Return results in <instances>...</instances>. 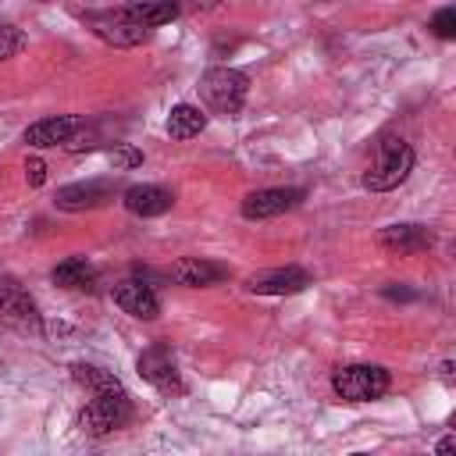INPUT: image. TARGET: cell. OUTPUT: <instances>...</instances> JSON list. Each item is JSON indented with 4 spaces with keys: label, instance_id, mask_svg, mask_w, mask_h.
<instances>
[{
    "label": "cell",
    "instance_id": "1",
    "mask_svg": "<svg viewBox=\"0 0 456 456\" xmlns=\"http://www.w3.org/2000/svg\"><path fill=\"white\" fill-rule=\"evenodd\" d=\"M246 93H249V78L239 68H207L200 75V96L214 114L235 118L246 103Z\"/></svg>",
    "mask_w": 456,
    "mask_h": 456
},
{
    "label": "cell",
    "instance_id": "2",
    "mask_svg": "<svg viewBox=\"0 0 456 456\" xmlns=\"http://www.w3.org/2000/svg\"><path fill=\"white\" fill-rule=\"evenodd\" d=\"M413 171V146L403 139H385L378 142V160L363 175V189L370 192H392L399 189Z\"/></svg>",
    "mask_w": 456,
    "mask_h": 456
},
{
    "label": "cell",
    "instance_id": "3",
    "mask_svg": "<svg viewBox=\"0 0 456 456\" xmlns=\"http://www.w3.org/2000/svg\"><path fill=\"white\" fill-rule=\"evenodd\" d=\"M0 324L11 328L14 335H39L43 331V314L28 289L14 274H0Z\"/></svg>",
    "mask_w": 456,
    "mask_h": 456
},
{
    "label": "cell",
    "instance_id": "4",
    "mask_svg": "<svg viewBox=\"0 0 456 456\" xmlns=\"http://www.w3.org/2000/svg\"><path fill=\"white\" fill-rule=\"evenodd\" d=\"M93 399L86 403V410L78 413V428L86 435H110L118 428H125L132 420V399L125 388H110V392H89Z\"/></svg>",
    "mask_w": 456,
    "mask_h": 456
},
{
    "label": "cell",
    "instance_id": "5",
    "mask_svg": "<svg viewBox=\"0 0 456 456\" xmlns=\"http://www.w3.org/2000/svg\"><path fill=\"white\" fill-rule=\"evenodd\" d=\"M331 388L346 403H370L388 392V370L378 363H349L331 374Z\"/></svg>",
    "mask_w": 456,
    "mask_h": 456
},
{
    "label": "cell",
    "instance_id": "6",
    "mask_svg": "<svg viewBox=\"0 0 456 456\" xmlns=\"http://www.w3.org/2000/svg\"><path fill=\"white\" fill-rule=\"evenodd\" d=\"M82 21L89 25L93 36H100L103 43L121 46V50H128V46H142V43L150 39V32H153V28L132 21L121 7H118V11H86Z\"/></svg>",
    "mask_w": 456,
    "mask_h": 456
},
{
    "label": "cell",
    "instance_id": "7",
    "mask_svg": "<svg viewBox=\"0 0 456 456\" xmlns=\"http://www.w3.org/2000/svg\"><path fill=\"white\" fill-rule=\"evenodd\" d=\"M114 196H118V182L114 178H89V182L61 185L57 196H53V203H57V210L78 214V210H96V207L110 203Z\"/></svg>",
    "mask_w": 456,
    "mask_h": 456
},
{
    "label": "cell",
    "instance_id": "8",
    "mask_svg": "<svg viewBox=\"0 0 456 456\" xmlns=\"http://www.w3.org/2000/svg\"><path fill=\"white\" fill-rule=\"evenodd\" d=\"M135 367H139V378L150 381L157 392H164V395L185 392V385H182V378H178V367H175V356H171L167 346L157 342V346L142 349L139 360H135Z\"/></svg>",
    "mask_w": 456,
    "mask_h": 456
},
{
    "label": "cell",
    "instance_id": "9",
    "mask_svg": "<svg viewBox=\"0 0 456 456\" xmlns=\"http://www.w3.org/2000/svg\"><path fill=\"white\" fill-rule=\"evenodd\" d=\"M303 189H296V185H271V189H256V192H249L246 200H242V217H249V221H267V217H278V214H285V210H292V207H299L303 203Z\"/></svg>",
    "mask_w": 456,
    "mask_h": 456
},
{
    "label": "cell",
    "instance_id": "10",
    "mask_svg": "<svg viewBox=\"0 0 456 456\" xmlns=\"http://www.w3.org/2000/svg\"><path fill=\"white\" fill-rule=\"evenodd\" d=\"M310 285V271L303 267H267L246 278V292L253 296H296Z\"/></svg>",
    "mask_w": 456,
    "mask_h": 456
},
{
    "label": "cell",
    "instance_id": "11",
    "mask_svg": "<svg viewBox=\"0 0 456 456\" xmlns=\"http://www.w3.org/2000/svg\"><path fill=\"white\" fill-rule=\"evenodd\" d=\"M82 125H86V118H78V114H53V118H43V121H36V125L25 128V146H32V150L64 146Z\"/></svg>",
    "mask_w": 456,
    "mask_h": 456
},
{
    "label": "cell",
    "instance_id": "12",
    "mask_svg": "<svg viewBox=\"0 0 456 456\" xmlns=\"http://www.w3.org/2000/svg\"><path fill=\"white\" fill-rule=\"evenodd\" d=\"M114 303H118L125 314L139 317V321H153V317L160 314V299H157L153 285H146L142 278L118 281V285H114Z\"/></svg>",
    "mask_w": 456,
    "mask_h": 456
},
{
    "label": "cell",
    "instance_id": "13",
    "mask_svg": "<svg viewBox=\"0 0 456 456\" xmlns=\"http://www.w3.org/2000/svg\"><path fill=\"white\" fill-rule=\"evenodd\" d=\"M431 242H435L431 232H428L424 224H413V221L388 224V228H381V235H378V246L388 249V253H395V256L424 253V249H431Z\"/></svg>",
    "mask_w": 456,
    "mask_h": 456
},
{
    "label": "cell",
    "instance_id": "14",
    "mask_svg": "<svg viewBox=\"0 0 456 456\" xmlns=\"http://www.w3.org/2000/svg\"><path fill=\"white\" fill-rule=\"evenodd\" d=\"M164 274H167L175 285L203 289V285H214V281L228 278V267H221V264H214V260H203V256H182V260H175Z\"/></svg>",
    "mask_w": 456,
    "mask_h": 456
},
{
    "label": "cell",
    "instance_id": "15",
    "mask_svg": "<svg viewBox=\"0 0 456 456\" xmlns=\"http://www.w3.org/2000/svg\"><path fill=\"white\" fill-rule=\"evenodd\" d=\"M121 200H125L128 214H135V217H160L175 207V196L164 185H128L121 192Z\"/></svg>",
    "mask_w": 456,
    "mask_h": 456
},
{
    "label": "cell",
    "instance_id": "16",
    "mask_svg": "<svg viewBox=\"0 0 456 456\" xmlns=\"http://www.w3.org/2000/svg\"><path fill=\"white\" fill-rule=\"evenodd\" d=\"M121 11L132 21H139L146 28H157V25H167L178 14V0H128Z\"/></svg>",
    "mask_w": 456,
    "mask_h": 456
},
{
    "label": "cell",
    "instance_id": "17",
    "mask_svg": "<svg viewBox=\"0 0 456 456\" xmlns=\"http://www.w3.org/2000/svg\"><path fill=\"white\" fill-rule=\"evenodd\" d=\"M50 278H53V285H61V289H93L96 267H93L86 256H68V260H61V264L50 271Z\"/></svg>",
    "mask_w": 456,
    "mask_h": 456
},
{
    "label": "cell",
    "instance_id": "18",
    "mask_svg": "<svg viewBox=\"0 0 456 456\" xmlns=\"http://www.w3.org/2000/svg\"><path fill=\"white\" fill-rule=\"evenodd\" d=\"M207 128V114L196 103H175L167 114V135L171 139H192Z\"/></svg>",
    "mask_w": 456,
    "mask_h": 456
},
{
    "label": "cell",
    "instance_id": "19",
    "mask_svg": "<svg viewBox=\"0 0 456 456\" xmlns=\"http://www.w3.org/2000/svg\"><path fill=\"white\" fill-rule=\"evenodd\" d=\"M71 374H75V381L82 385V388H89V392H110V388H125L110 370H103V367H96V363H75L71 367Z\"/></svg>",
    "mask_w": 456,
    "mask_h": 456
},
{
    "label": "cell",
    "instance_id": "20",
    "mask_svg": "<svg viewBox=\"0 0 456 456\" xmlns=\"http://www.w3.org/2000/svg\"><path fill=\"white\" fill-rule=\"evenodd\" d=\"M107 160H110L114 171H132V167L142 164V150H135L128 142H114V150H107Z\"/></svg>",
    "mask_w": 456,
    "mask_h": 456
},
{
    "label": "cell",
    "instance_id": "21",
    "mask_svg": "<svg viewBox=\"0 0 456 456\" xmlns=\"http://www.w3.org/2000/svg\"><path fill=\"white\" fill-rule=\"evenodd\" d=\"M25 43H28V39H25L21 28H14V25H0V64L11 61L14 53H21Z\"/></svg>",
    "mask_w": 456,
    "mask_h": 456
},
{
    "label": "cell",
    "instance_id": "22",
    "mask_svg": "<svg viewBox=\"0 0 456 456\" xmlns=\"http://www.w3.org/2000/svg\"><path fill=\"white\" fill-rule=\"evenodd\" d=\"M431 32H435L438 39H452V36H456V11H452V7L435 11V18H431Z\"/></svg>",
    "mask_w": 456,
    "mask_h": 456
},
{
    "label": "cell",
    "instance_id": "23",
    "mask_svg": "<svg viewBox=\"0 0 456 456\" xmlns=\"http://www.w3.org/2000/svg\"><path fill=\"white\" fill-rule=\"evenodd\" d=\"M25 182H28L32 189H39V185L46 182V164H43L39 157H28V160H25Z\"/></svg>",
    "mask_w": 456,
    "mask_h": 456
},
{
    "label": "cell",
    "instance_id": "24",
    "mask_svg": "<svg viewBox=\"0 0 456 456\" xmlns=\"http://www.w3.org/2000/svg\"><path fill=\"white\" fill-rule=\"evenodd\" d=\"M385 296H388V299H413L410 289H385Z\"/></svg>",
    "mask_w": 456,
    "mask_h": 456
},
{
    "label": "cell",
    "instance_id": "25",
    "mask_svg": "<svg viewBox=\"0 0 456 456\" xmlns=\"http://www.w3.org/2000/svg\"><path fill=\"white\" fill-rule=\"evenodd\" d=\"M456 449V438H442L438 445H435V452H452Z\"/></svg>",
    "mask_w": 456,
    "mask_h": 456
},
{
    "label": "cell",
    "instance_id": "26",
    "mask_svg": "<svg viewBox=\"0 0 456 456\" xmlns=\"http://www.w3.org/2000/svg\"><path fill=\"white\" fill-rule=\"evenodd\" d=\"M39 4H46V0H39Z\"/></svg>",
    "mask_w": 456,
    "mask_h": 456
}]
</instances>
